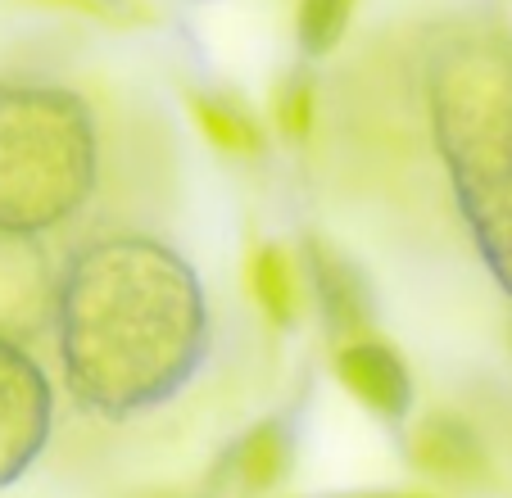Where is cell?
Instances as JSON below:
<instances>
[{"label":"cell","instance_id":"cell-1","mask_svg":"<svg viewBox=\"0 0 512 498\" xmlns=\"http://www.w3.org/2000/svg\"><path fill=\"white\" fill-rule=\"evenodd\" d=\"M64 385L100 417H141L177 399L213 345L200 272L155 236H96L55 281Z\"/></svg>","mask_w":512,"mask_h":498},{"label":"cell","instance_id":"cell-2","mask_svg":"<svg viewBox=\"0 0 512 498\" xmlns=\"http://www.w3.org/2000/svg\"><path fill=\"white\" fill-rule=\"evenodd\" d=\"M422 91L454 204L512 299V28L494 19L440 28L426 41Z\"/></svg>","mask_w":512,"mask_h":498},{"label":"cell","instance_id":"cell-3","mask_svg":"<svg viewBox=\"0 0 512 498\" xmlns=\"http://www.w3.org/2000/svg\"><path fill=\"white\" fill-rule=\"evenodd\" d=\"M100 136L91 105L50 82H0V227L41 236L91 200Z\"/></svg>","mask_w":512,"mask_h":498},{"label":"cell","instance_id":"cell-4","mask_svg":"<svg viewBox=\"0 0 512 498\" xmlns=\"http://www.w3.org/2000/svg\"><path fill=\"white\" fill-rule=\"evenodd\" d=\"M55 426V390L28 345L0 340V489L28 476Z\"/></svg>","mask_w":512,"mask_h":498},{"label":"cell","instance_id":"cell-5","mask_svg":"<svg viewBox=\"0 0 512 498\" xmlns=\"http://www.w3.org/2000/svg\"><path fill=\"white\" fill-rule=\"evenodd\" d=\"M55 322V277L41 236L0 227V340L28 345Z\"/></svg>","mask_w":512,"mask_h":498},{"label":"cell","instance_id":"cell-6","mask_svg":"<svg viewBox=\"0 0 512 498\" xmlns=\"http://www.w3.org/2000/svg\"><path fill=\"white\" fill-rule=\"evenodd\" d=\"M300 277L309 286L318 317L327 326V336H336V345L354 336H368L377 304H372V281L358 268V259H349L340 245L322 236H309L300 249Z\"/></svg>","mask_w":512,"mask_h":498},{"label":"cell","instance_id":"cell-7","mask_svg":"<svg viewBox=\"0 0 512 498\" xmlns=\"http://www.w3.org/2000/svg\"><path fill=\"white\" fill-rule=\"evenodd\" d=\"M336 381L345 385V394L368 408L377 422L404 426L413 417L417 403V385H413V367L399 354L390 340L381 336H354L345 345H336Z\"/></svg>","mask_w":512,"mask_h":498},{"label":"cell","instance_id":"cell-8","mask_svg":"<svg viewBox=\"0 0 512 498\" xmlns=\"http://www.w3.org/2000/svg\"><path fill=\"white\" fill-rule=\"evenodd\" d=\"M408 462L426 480L449 489H472L490 480V453H485L481 431L449 408H435L413 422V431H408Z\"/></svg>","mask_w":512,"mask_h":498},{"label":"cell","instance_id":"cell-9","mask_svg":"<svg viewBox=\"0 0 512 498\" xmlns=\"http://www.w3.org/2000/svg\"><path fill=\"white\" fill-rule=\"evenodd\" d=\"M295 467V435L281 417L245 426L227 449V471L241 485V494H272Z\"/></svg>","mask_w":512,"mask_h":498},{"label":"cell","instance_id":"cell-10","mask_svg":"<svg viewBox=\"0 0 512 498\" xmlns=\"http://www.w3.org/2000/svg\"><path fill=\"white\" fill-rule=\"evenodd\" d=\"M250 295L272 326H295L300 317V268L281 245H259L250 254Z\"/></svg>","mask_w":512,"mask_h":498},{"label":"cell","instance_id":"cell-11","mask_svg":"<svg viewBox=\"0 0 512 498\" xmlns=\"http://www.w3.org/2000/svg\"><path fill=\"white\" fill-rule=\"evenodd\" d=\"M191 114L200 123L204 141L218 145L223 154H259L263 132L241 105H227L218 96H191Z\"/></svg>","mask_w":512,"mask_h":498},{"label":"cell","instance_id":"cell-12","mask_svg":"<svg viewBox=\"0 0 512 498\" xmlns=\"http://www.w3.org/2000/svg\"><path fill=\"white\" fill-rule=\"evenodd\" d=\"M349 10L354 0H300V14H295V32H300V50L309 59H322L340 46L349 28Z\"/></svg>","mask_w":512,"mask_h":498},{"label":"cell","instance_id":"cell-13","mask_svg":"<svg viewBox=\"0 0 512 498\" xmlns=\"http://www.w3.org/2000/svg\"><path fill=\"white\" fill-rule=\"evenodd\" d=\"M277 123L286 141H304L313 132V82L309 73H290L277 96Z\"/></svg>","mask_w":512,"mask_h":498},{"label":"cell","instance_id":"cell-14","mask_svg":"<svg viewBox=\"0 0 512 498\" xmlns=\"http://www.w3.org/2000/svg\"><path fill=\"white\" fill-rule=\"evenodd\" d=\"M331 498H440V494H426V489H395V485H381V489H345V494H331Z\"/></svg>","mask_w":512,"mask_h":498},{"label":"cell","instance_id":"cell-15","mask_svg":"<svg viewBox=\"0 0 512 498\" xmlns=\"http://www.w3.org/2000/svg\"><path fill=\"white\" fill-rule=\"evenodd\" d=\"M59 5H78V10L105 14V19H114V14H118V0H59Z\"/></svg>","mask_w":512,"mask_h":498}]
</instances>
